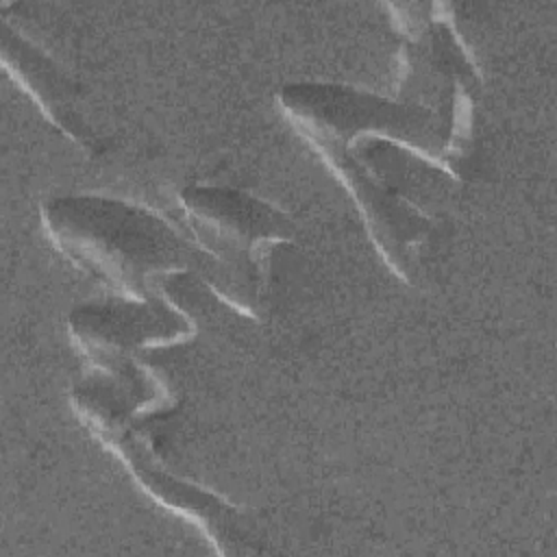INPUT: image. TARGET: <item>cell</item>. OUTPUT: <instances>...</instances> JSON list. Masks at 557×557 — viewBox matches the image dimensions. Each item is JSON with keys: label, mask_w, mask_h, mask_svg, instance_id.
Wrapping results in <instances>:
<instances>
[{"label": "cell", "mask_w": 557, "mask_h": 557, "mask_svg": "<svg viewBox=\"0 0 557 557\" xmlns=\"http://www.w3.org/2000/svg\"><path fill=\"white\" fill-rule=\"evenodd\" d=\"M61 246L139 289L148 272L189 259L183 242L154 215L98 198L57 200L48 209Z\"/></svg>", "instance_id": "cell-1"}]
</instances>
